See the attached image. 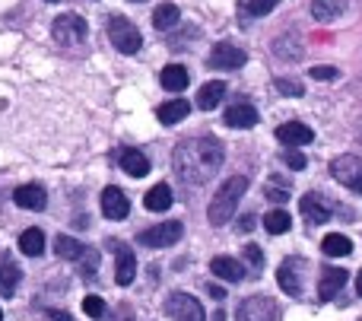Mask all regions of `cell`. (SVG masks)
<instances>
[{"label":"cell","mask_w":362,"mask_h":321,"mask_svg":"<svg viewBox=\"0 0 362 321\" xmlns=\"http://www.w3.org/2000/svg\"><path fill=\"white\" fill-rule=\"evenodd\" d=\"M54 252H57V258H64V261H80L83 255H86V245L76 242V239H70V235H57Z\"/></svg>","instance_id":"cell-28"},{"label":"cell","mask_w":362,"mask_h":321,"mask_svg":"<svg viewBox=\"0 0 362 321\" xmlns=\"http://www.w3.org/2000/svg\"><path fill=\"white\" fill-rule=\"evenodd\" d=\"M108 42L121 51V54H137L140 45H144V35L140 29L124 16H112L108 19Z\"/></svg>","instance_id":"cell-3"},{"label":"cell","mask_w":362,"mask_h":321,"mask_svg":"<svg viewBox=\"0 0 362 321\" xmlns=\"http://www.w3.org/2000/svg\"><path fill=\"white\" fill-rule=\"evenodd\" d=\"M48 318H51V321H70L67 312H48Z\"/></svg>","instance_id":"cell-39"},{"label":"cell","mask_w":362,"mask_h":321,"mask_svg":"<svg viewBox=\"0 0 362 321\" xmlns=\"http://www.w3.org/2000/svg\"><path fill=\"white\" fill-rule=\"evenodd\" d=\"M308 74H312V80H334V76H337V67H327V64H321V67H312Z\"/></svg>","instance_id":"cell-36"},{"label":"cell","mask_w":362,"mask_h":321,"mask_svg":"<svg viewBox=\"0 0 362 321\" xmlns=\"http://www.w3.org/2000/svg\"><path fill=\"white\" fill-rule=\"evenodd\" d=\"M165 315L172 321H206L200 299L187 296V293H172V296L165 299Z\"/></svg>","instance_id":"cell-7"},{"label":"cell","mask_w":362,"mask_h":321,"mask_svg":"<svg viewBox=\"0 0 362 321\" xmlns=\"http://www.w3.org/2000/svg\"><path fill=\"white\" fill-rule=\"evenodd\" d=\"M83 312H86L89 318H102L105 315V299L102 296H86L83 299Z\"/></svg>","instance_id":"cell-34"},{"label":"cell","mask_w":362,"mask_h":321,"mask_svg":"<svg viewBox=\"0 0 362 321\" xmlns=\"http://www.w3.org/2000/svg\"><path fill=\"white\" fill-rule=\"evenodd\" d=\"M115 252V261H118V274H115V284L118 286H131L134 277H137V255L134 248L121 245V242H108Z\"/></svg>","instance_id":"cell-11"},{"label":"cell","mask_w":362,"mask_h":321,"mask_svg":"<svg viewBox=\"0 0 362 321\" xmlns=\"http://www.w3.org/2000/svg\"><path fill=\"white\" fill-rule=\"evenodd\" d=\"M19 252L29 255V258H38V255L45 252V233L42 229H25L23 235H19Z\"/></svg>","instance_id":"cell-27"},{"label":"cell","mask_w":362,"mask_h":321,"mask_svg":"<svg viewBox=\"0 0 362 321\" xmlns=\"http://www.w3.org/2000/svg\"><path fill=\"white\" fill-rule=\"evenodd\" d=\"M356 137H359V140H362V124H359V127H356Z\"/></svg>","instance_id":"cell-42"},{"label":"cell","mask_w":362,"mask_h":321,"mask_svg":"<svg viewBox=\"0 0 362 321\" xmlns=\"http://www.w3.org/2000/svg\"><path fill=\"white\" fill-rule=\"evenodd\" d=\"M280 0H238V13L245 19H257V16H267Z\"/></svg>","instance_id":"cell-30"},{"label":"cell","mask_w":362,"mask_h":321,"mask_svg":"<svg viewBox=\"0 0 362 321\" xmlns=\"http://www.w3.org/2000/svg\"><path fill=\"white\" fill-rule=\"evenodd\" d=\"M223 99H226V83H219V80L204 83L197 93V108L200 112H210V108H216Z\"/></svg>","instance_id":"cell-20"},{"label":"cell","mask_w":362,"mask_h":321,"mask_svg":"<svg viewBox=\"0 0 362 321\" xmlns=\"http://www.w3.org/2000/svg\"><path fill=\"white\" fill-rule=\"evenodd\" d=\"M86 19L76 16V13H64V16H57L54 23H51V35H54V42L61 45H80L86 42Z\"/></svg>","instance_id":"cell-4"},{"label":"cell","mask_w":362,"mask_h":321,"mask_svg":"<svg viewBox=\"0 0 362 321\" xmlns=\"http://www.w3.org/2000/svg\"><path fill=\"white\" fill-rule=\"evenodd\" d=\"M245 258H248V264L255 267V271H261L264 267V252L257 245H245Z\"/></svg>","instance_id":"cell-35"},{"label":"cell","mask_w":362,"mask_h":321,"mask_svg":"<svg viewBox=\"0 0 362 321\" xmlns=\"http://www.w3.org/2000/svg\"><path fill=\"white\" fill-rule=\"evenodd\" d=\"M350 280V274L340 271V267H325L321 271V280H318V296L321 299H334L340 290H344V284Z\"/></svg>","instance_id":"cell-18"},{"label":"cell","mask_w":362,"mask_h":321,"mask_svg":"<svg viewBox=\"0 0 362 321\" xmlns=\"http://www.w3.org/2000/svg\"><path fill=\"white\" fill-rule=\"evenodd\" d=\"M226 159V150L216 137H194L178 144V150L172 153V165L187 185H204L219 172Z\"/></svg>","instance_id":"cell-1"},{"label":"cell","mask_w":362,"mask_h":321,"mask_svg":"<svg viewBox=\"0 0 362 321\" xmlns=\"http://www.w3.org/2000/svg\"><path fill=\"white\" fill-rule=\"evenodd\" d=\"M187 112H191V105H187L185 99H172L156 108V118L163 121V124H178V121L187 118Z\"/></svg>","instance_id":"cell-22"},{"label":"cell","mask_w":362,"mask_h":321,"mask_svg":"<svg viewBox=\"0 0 362 321\" xmlns=\"http://www.w3.org/2000/svg\"><path fill=\"white\" fill-rule=\"evenodd\" d=\"M159 83H163V89H169V93H181V89L187 86V70L181 67V64H169V67H163V74H159Z\"/></svg>","instance_id":"cell-24"},{"label":"cell","mask_w":362,"mask_h":321,"mask_svg":"<svg viewBox=\"0 0 362 321\" xmlns=\"http://www.w3.org/2000/svg\"><path fill=\"white\" fill-rule=\"evenodd\" d=\"M0 321H4V309H0Z\"/></svg>","instance_id":"cell-43"},{"label":"cell","mask_w":362,"mask_h":321,"mask_svg":"<svg viewBox=\"0 0 362 321\" xmlns=\"http://www.w3.org/2000/svg\"><path fill=\"white\" fill-rule=\"evenodd\" d=\"M274 86L280 89L283 95H293V99H299V95H305V86H302L299 80H286V76H280V80H276Z\"/></svg>","instance_id":"cell-33"},{"label":"cell","mask_w":362,"mask_h":321,"mask_svg":"<svg viewBox=\"0 0 362 321\" xmlns=\"http://www.w3.org/2000/svg\"><path fill=\"white\" fill-rule=\"evenodd\" d=\"M206 64H210L213 70H238L248 64V54L232 42H216L210 51V57H206Z\"/></svg>","instance_id":"cell-8"},{"label":"cell","mask_w":362,"mask_h":321,"mask_svg":"<svg viewBox=\"0 0 362 321\" xmlns=\"http://www.w3.org/2000/svg\"><path fill=\"white\" fill-rule=\"evenodd\" d=\"M267 197H270V201H276V204H283V201H289V191L286 188H276V185H267Z\"/></svg>","instance_id":"cell-37"},{"label":"cell","mask_w":362,"mask_h":321,"mask_svg":"<svg viewBox=\"0 0 362 321\" xmlns=\"http://www.w3.org/2000/svg\"><path fill=\"white\" fill-rule=\"evenodd\" d=\"M134 4H140V0H134Z\"/></svg>","instance_id":"cell-45"},{"label":"cell","mask_w":362,"mask_h":321,"mask_svg":"<svg viewBox=\"0 0 362 321\" xmlns=\"http://www.w3.org/2000/svg\"><path fill=\"white\" fill-rule=\"evenodd\" d=\"M48 4H57V0H48Z\"/></svg>","instance_id":"cell-44"},{"label":"cell","mask_w":362,"mask_h":321,"mask_svg":"<svg viewBox=\"0 0 362 321\" xmlns=\"http://www.w3.org/2000/svg\"><path fill=\"white\" fill-rule=\"evenodd\" d=\"M331 175L337 178L344 188H350L353 194H362V159L346 153V156H337L331 163Z\"/></svg>","instance_id":"cell-6"},{"label":"cell","mask_w":362,"mask_h":321,"mask_svg":"<svg viewBox=\"0 0 362 321\" xmlns=\"http://www.w3.org/2000/svg\"><path fill=\"white\" fill-rule=\"evenodd\" d=\"M19 280H23V271L13 261H0V296H16Z\"/></svg>","instance_id":"cell-23"},{"label":"cell","mask_w":362,"mask_h":321,"mask_svg":"<svg viewBox=\"0 0 362 321\" xmlns=\"http://www.w3.org/2000/svg\"><path fill=\"white\" fill-rule=\"evenodd\" d=\"M346 10V0H312V16L318 23H331Z\"/></svg>","instance_id":"cell-25"},{"label":"cell","mask_w":362,"mask_h":321,"mask_svg":"<svg viewBox=\"0 0 362 321\" xmlns=\"http://www.w3.org/2000/svg\"><path fill=\"white\" fill-rule=\"evenodd\" d=\"M118 165L131 178H144L146 172H150V159H146V153L137 150V146H124V150L118 153Z\"/></svg>","instance_id":"cell-16"},{"label":"cell","mask_w":362,"mask_h":321,"mask_svg":"<svg viewBox=\"0 0 362 321\" xmlns=\"http://www.w3.org/2000/svg\"><path fill=\"white\" fill-rule=\"evenodd\" d=\"M276 140L286 146H305L315 140V131L308 124H302V121H286V124L276 127Z\"/></svg>","instance_id":"cell-14"},{"label":"cell","mask_w":362,"mask_h":321,"mask_svg":"<svg viewBox=\"0 0 362 321\" xmlns=\"http://www.w3.org/2000/svg\"><path fill=\"white\" fill-rule=\"evenodd\" d=\"M226 127H235V131H248V127L257 124V108L248 105V102H238V105H229L223 115Z\"/></svg>","instance_id":"cell-15"},{"label":"cell","mask_w":362,"mask_h":321,"mask_svg":"<svg viewBox=\"0 0 362 321\" xmlns=\"http://www.w3.org/2000/svg\"><path fill=\"white\" fill-rule=\"evenodd\" d=\"M210 296H213V299H226V293L219 290V286H210Z\"/></svg>","instance_id":"cell-40"},{"label":"cell","mask_w":362,"mask_h":321,"mask_svg":"<svg viewBox=\"0 0 362 321\" xmlns=\"http://www.w3.org/2000/svg\"><path fill=\"white\" fill-rule=\"evenodd\" d=\"M102 214H105V220H124V216L131 214V201H127L124 191L108 185V188L102 191Z\"/></svg>","instance_id":"cell-12"},{"label":"cell","mask_w":362,"mask_h":321,"mask_svg":"<svg viewBox=\"0 0 362 321\" xmlns=\"http://www.w3.org/2000/svg\"><path fill=\"white\" fill-rule=\"evenodd\" d=\"M302 277H305V261L302 258H286L276 271V284L289 296H302Z\"/></svg>","instance_id":"cell-9"},{"label":"cell","mask_w":362,"mask_h":321,"mask_svg":"<svg viewBox=\"0 0 362 321\" xmlns=\"http://www.w3.org/2000/svg\"><path fill=\"white\" fill-rule=\"evenodd\" d=\"M280 159L289 165V169H296V172L308 165V159H305V153H302V146H286V150L280 153Z\"/></svg>","instance_id":"cell-32"},{"label":"cell","mask_w":362,"mask_h":321,"mask_svg":"<svg viewBox=\"0 0 362 321\" xmlns=\"http://www.w3.org/2000/svg\"><path fill=\"white\" fill-rule=\"evenodd\" d=\"M321 248H325L327 258H346V255L353 252V242L346 239V235H340V233H331V235H325Z\"/></svg>","instance_id":"cell-29"},{"label":"cell","mask_w":362,"mask_h":321,"mask_svg":"<svg viewBox=\"0 0 362 321\" xmlns=\"http://www.w3.org/2000/svg\"><path fill=\"white\" fill-rule=\"evenodd\" d=\"M210 271L216 274L219 280H226V284H242L245 280V267L238 264L235 258H226V255H219V258L210 261Z\"/></svg>","instance_id":"cell-19"},{"label":"cell","mask_w":362,"mask_h":321,"mask_svg":"<svg viewBox=\"0 0 362 321\" xmlns=\"http://www.w3.org/2000/svg\"><path fill=\"white\" fill-rule=\"evenodd\" d=\"M255 220H257L255 214H245L242 223H238V229H242V233H251V229H255Z\"/></svg>","instance_id":"cell-38"},{"label":"cell","mask_w":362,"mask_h":321,"mask_svg":"<svg viewBox=\"0 0 362 321\" xmlns=\"http://www.w3.org/2000/svg\"><path fill=\"white\" fill-rule=\"evenodd\" d=\"M13 201H16V207H23V210H45L48 207V194H45L42 185H19V188L13 191Z\"/></svg>","instance_id":"cell-17"},{"label":"cell","mask_w":362,"mask_h":321,"mask_svg":"<svg viewBox=\"0 0 362 321\" xmlns=\"http://www.w3.org/2000/svg\"><path fill=\"white\" fill-rule=\"evenodd\" d=\"M356 293L362 296V271H359V277H356Z\"/></svg>","instance_id":"cell-41"},{"label":"cell","mask_w":362,"mask_h":321,"mask_svg":"<svg viewBox=\"0 0 362 321\" xmlns=\"http://www.w3.org/2000/svg\"><path fill=\"white\" fill-rule=\"evenodd\" d=\"M181 23V10L175 4H159L156 13H153V25H156L159 32H169L175 29V25Z\"/></svg>","instance_id":"cell-26"},{"label":"cell","mask_w":362,"mask_h":321,"mask_svg":"<svg viewBox=\"0 0 362 321\" xmlns=\"http://www.w3.org/2000/svg\"><path fill=\"white\" fill-rule=\"evenodd\" d=\"M299 210H302V216H305L308 223H312V226H321V223H327L331 220V204L325 201V197L321 194H302V201H299Z\"/></svg>","instance_id":"cell-13"},{"label":"cell","mask_w":362,"mask_h":321,"mask_svg":"<svg viewBox=\"0 0 362 321\" xmlns=\"http://www.w3.org/2000/svg\"><path fill=\"white\" fill-rule=\"evenodd\" d=\"M144 204H146V210H153V214H165V210L172 207V188L169 185H153L150 191H146V197H144Z\"/></svg>","instance_id":"cell-21"},{"label":"cell","mask_w":362,"mask_h":321,"mask_svg":"<svg viewBox=\"0 0 362 321\" xmlns=\"http://www.w3.org/2000/svg\"><path fill=\"white\" fill-rule=\"evenodd\" d=\"M181 235H185V226H181L178 220H165V223H156V226L144 229V233L137 235V242L146 248H169V245H175Z\"/></svg>","instance_id":"cell-5"},{"label":"cell","mask_w":362,"mask_h":321,"mask_svg":"<svg viewBox=\"0 0 362 321\" xmlns=\"http://www.w3.org/2000/svg\"><path fill=\"white\" fill-rule=\"evenodd\" d=\"M289 226H293V220H289L286 210H270V214L264 216V229H267L270 235H283V233H289Z\"/></svg>","instance_id":"cell-31"},{"label":"cell","mask_w":362,"mask_h":321,"mask_svg":"<svg viewBox=\"0 0 362 321\" xmlns=\"http://www.w3.org/2000/svg\"><path fill=\"white\" fill-rule=\"evenodd\" d=\"M238 321H276V303L270 296H248L238 305Z\"/></svg>","instance_id":"cell-10"},{"label":"cell","mask_w":362,"mask_h":321,"mask_svg":"<svg viewBox=\"0 0 362 321\" xmlns=\"http://www.w3.org/2000/svg\"><path fill=\"white\" fill-rule=\"evenodd\" d=\"M245 191H248V178L245 175H232V178H226V182L219 185V191L213 194V201H210V210H206V216H210L213 226H226V223L235 216L238 201L245 197Z\"/></svg>","instance_id":"cell-2"}]
</instances>
